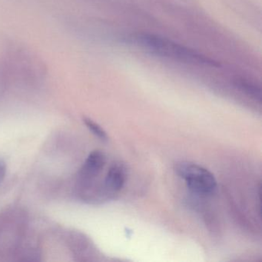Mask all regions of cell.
<instances>
[{
	"instance_id": "obj_3",
	"label": "cell",
	"mask_w": 262,
	"mask_h": 262,
	"mask_svg": "<svg viewBox=\"0 0 262 262\" xmlns=\"http://www.w3.org/2000/svg\"><path fill=\"white\" fill-rule=\"evenodd\" d=\"M127 176V168L124 164L121 162L113 164L104 181L105 189L111 194L119 192L125 185Z\"/></svg>"
},
{
	"instance_id": "obj_2",
	"label": "cell",
	"mask_w": 262,
	"mask_h": 262,
	"mask_svg": "<svg viewBox=\"0 0 262 262\" xmlns=\"http://www.w3.org/2000/svg\"><path fill=\"white\" fill-rule=\"evenodd\" d=\"M174 171L185 181L192 192L202 196L212 194L217 188V181L214 174L204 167L188 162L177 163Z\"/></svg>"
},
{
	"instance_id": "obj_1",
	"label": "cell",
	"mask_w": 262,
	"mask_h": 262,
	"mask_svg": "<svg viewBox=\"0 0 262 262\" xmlns=\"http://www.w3.org/2000/svg\"><path fill=\"white\" fill-rule=\"evenodd\" d=\"M128 42L159 57L181 63L219 67L220 64L193 49L171 39L150 33H138L128 38Z\"/></svg>"
},
{
	"instance_id": "obj_6",
	"label": "cell",
	"mask_w": 262,
	"mask_h": 262,
	"mask_svg": "<svg viewBox=\"0 0 262 262\" xmlns=\"http://www.w3.org/2000/svg\"><path fill=\"white\" fill-rule=\"evenodd\" d=\"M6 174H7V165L2 159H0V184L2 183L3 181L5 179Z\"/></svg>"
},
{
	"instance_id": "obj_4",
	"label": "cell",
	"mask_w": 262,
	"mask_h": 262,
	"mask_svg": "<svg viewBox=\"0 0 262 262\" xmlns=\"http://www.w3.org/2000/svg\"><path fill=\"white\" fill-rule=\"evenodd\" d=\"M106 163V156L103 151L100 150H95L92 151L82 169H81V176L85 180L94 179L102 171Z\"/></svg>"
},
{
	"instance_id": "obj_5",
	"label": "cell",
	"mask_w": 262,
	"mask_h": 262,
	"mask_svg": "<svg viewBox=\"0 0 262 262\" xmlns=\"http://www.w3.org/2000/svg\"><path fill=\"white\" fill-rule=\"evenodd\" d=\"M83 122L85 125H86L87 128L90 129V131L91 132L94 136H96L98 139L103 141V142H107V141H108V137L106 132H105L99 124L96 123L94 121L87 117L84 118Z\"/></svg>"
}]
</instances>
